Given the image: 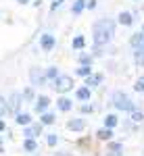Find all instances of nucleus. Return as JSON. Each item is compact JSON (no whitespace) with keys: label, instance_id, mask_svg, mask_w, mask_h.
I'll return each instance as SVG.
<instances>
[{"label":"nucleus","instance_id":"nucleus-18","mask_svg":"<svg viewBox=\"0 0 144 156\" xmlns=\"http://www.w3.org/2000/svg\"><path fill=\"white\" fill-rule=\"evenodd\" d=\"M31 81H34V83H42V81H44V75L38 73V69H34V71H31Z\"/></svg>","mask_w":144,"mask_h":156},{"label":"nucleus","instance_id":"nucleus-30","mask_svg":"<svg viewBox=\"0 0 144 156\" xmlns=\"http://www.w3.org/2000/svg\"><path fill=\"white\" fill-rule=\"evenodd\" d=\"M82 112H92V106H88V104H86V106H82Z\"/></svg>","mask_w":144,"mask_h":156},{"label":"nucleus","instance_id":"nucleus-8","mask_svg":"<svg viewBox=\"0 0 144 156\" xmlns=\"http://www.w3.org/2000/svg\"><path fill=\"white\" fill-rule=\"evenodd\" d=\"M102 81V75H90V77H86V85H88V90L90 87H94Z\"/></svg>","mask_w":144,"mask_h":156},{"label":"nucleus","instance_id":"nucleus-17","mask_svg":"<svg viewBox=\"0 0 144 156\" xmlns=\"http://www.w3.org/2000/svg\"><path fill=\"white\" fill-rule=\"evenodd\" d=\"M105 125H107V129H113V127L117 125V117H115V115H109L107 119H105Z\"/></svg>","mask_w":144,"mask_h":156},{"label":"nucleus","instance_id":"nucleus-24","mask_svg":"<svg viewBox=\"0 0 144 156\" xmlns=\"http://www.w3.org/2000/svg\"><path fill=\"white\" fill-rule=\"evenodd\" d=\"M134 87H136V92H140V94H144V77H140V79L136 81V85H134Z\"/></svg>","mask_w":144,"mask_h":156},{"label":"nucleus","instance_id":"nucleus-23","mask_svg":"<svg viewBox=\"0 0 144 156\" xmlns=\"http://www.w3.org/2000/svg\"><path fill=\"white\" fill-rule=\"evenodd\" d=\"M84 44H86V40L82 36H77L75 40H73V48H84Z\"/></svg>","mask_w":144,"mask_h":156},{"label":"nucleus","instance_id":"nucleus-29","mask_svg":"<svg viewBox=\"0 0 144 156\" xmlns=\"http://www.w3.org/2000/svg\"><path fill=\"white\" fill-rule=\"evenodd\" d=\"M61 4H63V0H54V2H52V11H57Z\"/></svg>","mask_w":144,"mask_h":156},{"label":"nucleus","instance_id":"nucleus-14","mask_svg":"<svg viewBox=\"0 0 144 156\" xmlns=\"http://www.w3.org/2000/svg\"><path fill=\"white\" fill-rule=\"evenodd\" d=\"M84 6H86V0H75V4H73L71 11L75 12V15H79V12L84 11Z\"/></svg>","mask_w":144,"mask_h":156},{"label":"nucleus","instance_id":"nucleus-2","mask_svg":"<svg viewBox=\"0 0 144 156\" xmlns=\"http://www.w3.org/2000/svg\"><path fill=\"white\" fill-rule=\"evenodd\" d=\"M113 102H115V106L119 108V110H132V112H134V102L130 100L127 94H123V92H115V94H113Z\"/></svg>","mask_w":144,"mask_h":156},{"label":"nucleus","instance_id":"nucleus-5","mask_svg":"<svg viewBox=\"0 0 144 156\" xmlns=\"http://www.w3.org/2000/svg\"><path fill=\"white\" fill-rule=\"evenodd\" d=\"M48 104H50V100H48L46 96H40V98H38V102H36V110H38V112H44V110L48 108Z\"/></svg>","mask_w":144,"mask_h":156},{"label":"nucleus","instance_id":"nucleus-10","mask_svg":"<svg viewBox=\"0 0 144 156\" xmlns=\"http://www.w3.org/2000/svg\"><path fill=\"white\" fill-rule=\"evenodd\" d=\"M134 58H136V62H138V65H144V46L136 48V54H134Z\"/></svg>","mask_w":144,"mask_h":156},{"label":"nucleus","instance_id":"nucleus-13","mask_svg":"<svg viewBox=\"0 0 144 156\" xmlns=\"http://www.w3.org/2000/svg\"><path fill=\"white\" fill-rule=\"evenodd\" d=\"M29 121H31V117L25 115V112H19V115H17V123H19V125H29Z\"/></svg>","mask_w":144,"mask_h":156},{"label":"nucleus","instance_id":"nucleus-15","mask_svg":"<svg viewBox=\"0 0 144 156\" xmlns=\"http://www.w3.org/2000/svg\"><path fill=\"white\" fill-rule=\"evenodd\" d=\"M19 100H21V96H19V94H13V96H11V104H9L6 108H13V110H17V108H19Z\"/></svg>","mask_w":144,"mask_h":156},{"label":"nucleus","instance_id":"nucleus-6","mask_svg":"<svg viewBox=\"0 0 144 156\" xmlns=\"http://www.w3.org/2000/svg\"><path fill=\"white\" fill-rule=\"evenodd\" d=\"M52 46H54V37L50 36V34L42 36V48L44 50H52Z\"/></svg>","mask_w":144,"mask_h":156},{"label":"nucleus","instance_id":"nucleus-27","mask_svg":"<svg viewBox=\"0 0 144 156\" xmlns=\"http://www.w3.org/2000/svg\"><path fill=\"white\" fill-rule=\"evenodd\" d=\"M48 77H52V79H57V77H59V71H57L54 67H50V69H48Z\"/></svg>","mask_w":144,"mask_h":156},{"label":"nucleus","instance_id":"nucleus-12","mask_svg":"<svg viewBox=\"0 0 144 156\" xmlns=\"http://www.w3.org/2000/svg\"><path fill=\"white\" fill-rule=\"evenodd\" d=\"M96 135H98V140H111V137H113V131L105 127V129H100V131L96 133Z\"/></svg>","mask_w":144,"mask_h":156},{"label":"nucleus","instance_id":"nucleus-28","mask_svg":"<svg viewBox=\"0 0 144 156\" xmlns=\"http://www.w3.org/2000/svg\"><path fill=\"white\" fill-rule=\"evenodd\" d=\"M57 144V135H48V146H54Z\"/></svg>","mask_w":144,"mask_h":156},{"label":"nucleus","instance_id":"nucleus-19","mask_svg":"<svg viewBox=\"0 0 144 156\" xmlns=\"http://www.w3.org/2000/svg\"><path fill=\"white\" fill-rule=\"evenodd\" d=\"M77 98H79V100H88V98H90V90H88V87H79V90H77Z\"/></svg>","mask_w":144,"mask_h":156},{"label":"nucleus","instance_id":"nucleus-31","mask_svg":"<svg viewBox=\"0 0 144 156\" xmlns=\"http://www.w3.org/2000/svg\"><path fill=\"white\" fill-rule=\"evenodd\" d=\"M0 131H4V121H0Z\"/></svg>","mask_w":144,"mask_h":156},{"label":"nucleus","instance_id":"nucleus-4","mask_svg":"<svg viewBox=\"0 0 144 156\" xmlns=\"http://www.w3.org/2000/svg\"><path fill=\"white\" fill-rule=\"evenodd\" d=\"M67 127L73 129V131H82V129L86 127V123H84V119H75V121H69V123H67Z\"/></svg>","mask_w":144,"mask_h":156},{"label":"nucleus","instance_id":"nucleus-11","mask_svg":"<svg viewBox=\"0 0 144 156\" xmlns=\"http://www.w3.org/2000/svg\"><path fill=\"white\" fill-rule=\"evenodd\" d=\"M132 21H134V19H132L130 12H121V15H119V23L121 25H132Z\"/></svg>","mask_w":144,"mask_h":156},{"label":"nucleus","instance_id":"nucleus-3","mask_svg":"<svg viewBox=\"0 0 144 156\" xmlns=\"http://www.w3.org/2000/svg\"><path fill=\"white\" fill-rule=\"evenodd\" d=\"M57 92H69L73 87V79L69 75H59L57 79H54V85H52Z\"/></svg>","mask_w":144,"mask_h":156},{"label":"nucleus","instance_id":"nucleus-26","mask_svg":"<svg viewBox=\"0 0 144 156\" xmlns=\"http://www.w3.org/2000/svg\"><path fill=\"white\" fill-rule=\"evenodd\" d=\"M4 112H6V102H4V98L0 96V117H2Z\"/></svg>","mask_w":144,"mask_h":156},{"label":"nucleus","instance_id":"nucleus-21","mask_svg":"<svg viewBox=\"0 0 144 156\" xmlns=\"http://www.w3.org/2000/svg\"><path fill=\"white\" fill-rule=\"evenodd\" d=\"M50 123H54V115L44 112V115H42V125H50Z\"/></svg>","mask_w":144,"mask_h":156},{"label":"nucleus","instance_id":"nucleus-1","mask_svg":"<svg viewBox=\"0 0 144 156\" xmlns=\"http://www.w3.org/2000/svg\"><path fill=\"white\" fill-rule=\"evenodd\" d=\"M115 36V23L111 19H100L94 25V44L96 46H105L111 42V37Z\"/></svg>","mask_w":144,"mask_h":156},{"label":"nucleus","instance_id":"nucleus-9","mask_svg":"<svg viewBox=\"0 0 144 156\" xmlns=\"http://www.w3.org/2000/svg\"><path fill=\"white\" fill-rule=\"evenodd\" d=\"M40 131H42V125H34V127H29V129L25 131V135H27V140H31V137L38 135Z\"/></svg>","mask_w":144,"mask_h":156},{"label":"nucleus","instance_id":"nucleus-16","mask_svg":"<svg viewBox=\"0 0 144 156\" xmlns=\"http://www.w3.org/2000/svg\"><path fill=\"white\" fill-rule=\"evenodd\" d=\"M57 102H59L61 110H69V108H71V100H69V98H61V100H57Z\"/></svg>","mask_w":144,"mask_h":156},{"label":"nucleus","instance_id":"nucleus-32","mask_svg":"<svg viewBox=\"0 0 144 156\" xmlns=\"http://www.w3.org/2000/svg\"><path fill=\"white\" fill-rule=\"evenodd\" d=\"M17 2H21V4H25V2H29V0H17Z\"/></svg>","mask_w":144,"mask_h":156},{"label":"nucleus","instance_id":"nucleus-22","mask_svg":"<svg viewBox=\"0 0 144 156\" xmlns=\"http://www.w3.org/2000/svg\"><path fill=\"white\" fill-rule=\"evenodd\" d=\"M77 75H82V77H90V75H92V69H90V67H79V69H77Z\"/></svg>","mask_w":144,"mask_h":156},{"label":"nucleus","instance_id":"nucleus-25","mask_svg":"<svg viewBox=\"0 0 144 156\" xmlns=\"http://www.w3.org/2000/svg\"><path fill=\"white\" fill-rule=\"evenodd\" d=\"M132 119L136 121V123H140V121L144 119V115H142V112H138V110H134V112H132Z\"/></svg>","mask_w":144,"mask_h":156},{"label":"nucleus","instance_id":"nucleus-7","mask_svg":"<svg viewBox=\"0 0 144 156\" xmlns=\"http://www.w3.org/2000/svg\"><path fill=\"white\" fill-rule=\"evenodd\" d=\"M130 44H132L134 48H140V46H144V34H134L132 40H130Z\"/></svg>","mask_w":144,"mask_h":156},{"label":"nucleus","instance_id":"nucleus-20","mask_svg":"<svg viewBox=\"0 0 144 156\" xmlns=\"http://www.w3.org/2000/svg\"><path fill=\"white\" fill-rule=\"evenodd\" d=\"M23 148H25V150H27V152H34V150H36V148H38V144H36V142H34V140H25Z\"/></svg>","mask_w":144,"mask_h":156}]
</instances>
